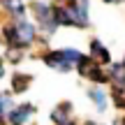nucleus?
I'll return each mask as SVG.
<instances>
[{
  "label": "nucleus",
  "instance_id": "dca6fc26",
  "mask_svg": "<svg viewBox=\"0 0 125 125\" xmlns=\"http://www.w3.org/2000/svg\"><path fill=\"white\" fill-rule=\"evenodd\" d=\"M123 65H125V62H123Z\"/></svg>",
  "mask_w": 125,
  "mask_h": 125
},
{
  "label": "nucleus",
  "instance_id": "0eeeda50",
  "mask_svg": "<svg viewBox=\"0 0 125 125\" xmlns=\"http://www.w3.org/2000/svg\"><path fill=\"white\" fill-rule=\"evenodd\" d=\"M70 111H72V104H70V102H62V104H58V107L51 111V121H53L56 125H67V123H72Z\"/></svg>",
  "mask_w": 125,
  "mask_h": 125
},
{
  "label": "nucleus",
  "instance_id": "6e6552de",
  "mask_svg": "<svg viewBox=\"0 0 125 125\" xmlns=\"http://www.w3.org/2000/svg\"><path fill=\"white\" fill-rule=\"evenodd\" d=\"M90 58H93V60H100L102 65H109V62H111V56H109L107 46H104L100 40H93V42H90Z\"/></svg>",
  "mask_w": 125,
  "mask_h": 125
},
{
  "label": "nucleus",
  "instance_id": "20e7f679",
  "mask_svg": "<svg viewBox=\"0 0 125 125\" xmlns=\"http://www.w3.org/2000/svg\"><path fill=\"white\" fill-rule=\"evenodd\" d=\"M0 12L9 21H19V19H26L28 7H26L23 0H0Z\"/></svg>",
  "mask_w": 125,
  "mask_h": 125
},
{
  "label": "nucleus",
  "instance_id": "7ed1b4c3",
  "mask_svg": "<svg viewBox=\"0 0 125 125\" xmlns=\"http://www.w3.org/2000/svg\"><path fill=\"white\" fill-rule=\"evenodd\" d=\"M35 111H37V109H35V104L19 102V104H14V107L9 109L7 114H5V121H7V125H26Z\"/></svg>",
  "mask_w": 125,
  "mask_h": 125
},
{
  "label": "nucleus",
  "instance_id": "f03ea898",
  "mask_svg": "<svg viewBox=\"0 0 125 125\" xmlns=\"http://www.w3.org/2000/svg\"><path fill=\"white\" fill-rule=\"evenodd\" d=\"M32 16H35V26L40 32H44V37H51L56 30H58V23L53 21V7L42 0H35L32 2Z\"/></svg>",
  "mask_w": 125,
  "mask_h": 125
},
{
  "label": "nucleus",
  "instance_id": "9b49d317",
  "mask_svg": "<svg viewBox=\"0 0 125 125\" xmlns=\"http://www.w3.org/2000/svg\"><path fill=\"white\" fill-rule=\"evenodd\" d=\"M12 107H14L12 93H9V90H2V93H0V118H5V114H7Z\"/></svg>",
  "mask_w": 125,
  "mask_h": 125
},
{
  "label": "nucleus",
  "instance_id": "ddd939ff",
  "mask_svg": "<svg viewBox=\"0 0 125 125\" xmlns=\"http://www.w3.org/2000/svg\"><path fill=\"white\" fill-rule=\"evenodd\" d=\"M56 2H58V5H60V2H67V0H56Z\"/></svg>",
  "mask_w": 125,
  "mask_h": 125
},
{
  "label": "nucleus",
  "instance_id": "4468645a",
  "mask_svg": "<svg viewBox=\"0 0 125 125\" xmlns=\"http://www.w3.org/2000/svg\"><path fill=\"white\" fill-rule=\"evenodd\" d=\"M88 125H100V123H88Z\"/></svg>",
  "mask_w": 125,
  "mask_h": 125
},
{
  "label": "nucleus",
  "instance_id": "1a4fd4ad",
  "mask_svg": "<svg viewBox=\"0 0 125 125\" xmlns=\"http://www.w3.org/2000/svg\"><path fill=\"white\" fill-rule=\"evenodd\" d=\"M109 76H111V83L125 86V65L123 62H111L109 65Z\"/></svg>",
  "mask_w": 125,
  "mask_h": 125
},
{
  "label": "nucleus",
  "instance_id": "f8f14e48",
  "mask_svg": "<svg viewBox=\"0 0 125 125\" xmlns=\"http://www.w3.org/2000/svg\"><path fill=\"white\" fill-rule=\"evenodd\" d=\"M5 72H7V62H5V58L0 56V79L5 76Z\"/></svg>",
  "mask_w": 125,
  "mask_h": 125
},
{
  "label": "nucleus",
  "instance_id": "9d476101",
  "mask_svg": "<svg viewBox=\"0 0 125 125\" xmlns=\"http://www.w3.org/2000/svg\"><path fill=\"white\" fill-rule=\"evenodd\" d=\"M88 97L95 102L97 111H104V109H107V95H104L102 88H90V90H88Z\"/></svg>",
  "mask_w": 125,
  "mask_h": 125
},
{
  "label": "nucleus",
  "instance_id": "39448f33",
  "mask_svg": "<svg viewBox=\"0 0 125 125\" xmlns=\"http://www.w3.org/2000/svg\"><path fill=\"white\" fill-rule=\"evenodd\" d=\"M42 62L44 65H49L51 70H58V72H70L72 65L65 60V56L60 53V49H49L42 53Z\"/></svg>",
  "mask_w": 125,
  "mask_h": 125
},
{
  "label": "nucleus",
  "instance_id": "2eb2a0df",
  "mask_svg": "<svg viewBox=\"0 0 125 125\" xmlns=\"http://www.w3.org/2000/svg\"><path fill=\"white\" fill-rule=\"evenodd\" d=\"M67 125H74V123H67Z\"/></svg>",
  "mask_w": 125,
  "mask_h": 125
},
{
  "label": "nucleus",
  "instance_id": "423d86ee",
  "mask_svg": "<svg viewBox=\"0 0 125 125\" xmlns=\"http://www.w3.org/2000/svg\"><path fill=\"white\" fill-rule=\"evenodd\" d=\"M30 83H32V74H28V72H14L12 79H9V93L21 95L30 88Z\"/></svg>",
  "mask_w": 125,
  "mask_h": 125
},
{
  "label": "nucleus",
  "instance_id": "f257e3e1",
  "mask_svg": "<svg viewBox=\"0 0 125 125\" xmlns=\"http://www.w3.org/2000/svg\"><path fill=\"white\" fill-rule=\"evenodd\" d=\"M37 30L35 23H30L28 19H19V21H5L0 26V40H2L5 46H14V49H30L37 42Z\"/></svg>",
  "mask_w": 125,
  "mask_h": 125
}]
</instances>
